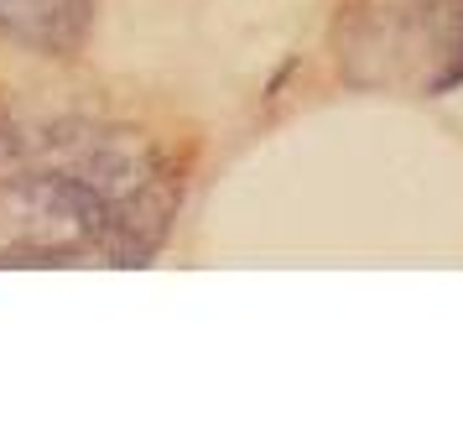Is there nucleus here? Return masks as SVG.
I'll return each instance as SVG.
<instances>
[{
  "mask_svg": "<svg viewBox=\"0 0 463 448\" xmlns=\"http://www.w3.org/2000/svg\"><path fill=\"white\" fill-rule=\"evenodd\" d=\"M177 172L141 130L52 120L0 141V266H146L177 219Z\"/></svg>",
  "mask_w": 463,
  "mask_h": 448,
  "instance_id": "1",
  "label": "nucleus"
},
{
  "mask_svg": "<svg viewBox=\"0 0 463 448\" xmlns=\"http://www.w3.org/2000/svg\"><path fill=\"white\" fill-rule=\"evenodd\" d=\"M94 22V0H0V37L47 58L79 52Z\"/></svg>",
  "mask_w": 463,
  "mask_h": 448,
  "instance_id": "2",
  "label": "nucleus"
},
{
  "mask_svg": "<svg viewBox=\"0 0 463 448\" xmlns=\"http://www.w3.org/2000/svg\"><path fill=\"white\" fill-rule=\"evenodd\" d=\"M463 84V0H453V63H448V89Z\"/></svg>",
  "mask_w": 463,
  "mask_h": 448,
  "instance_id": "3",
  "label": "nucleus"
}]
</instances>
